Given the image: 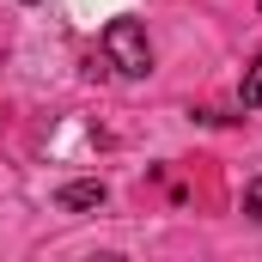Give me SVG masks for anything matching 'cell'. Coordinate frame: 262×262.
<instances>
[{
	"label": "cell",
	"instance_id": "cell-1",
	"mask_svg": "<svg viewBox=\"0 0 262 262\" xmlns=\"http://www.w3.org/2000/svg\"><path fill=\"white\" fill-rule=\"evenodd\" d=\"M104 55H110L116 73H128V79L152 73V43H146L140 18H110V25H104Z\"/></svg>",
	"mask_w": 262,
	"mask_h": 262
},
{
	"label": "cell",
	"instance_id": "cell-2",
	"mask_svg": "<svg viewBox=\"0 0 262 262\" xmlns=\"http://www.w3.org/2000/svg\"><path fill=\"white\" fill-rule=\"evenodd\" d=\"M104 195H110V189H104V183H98V177H79V183H61V213H92V207H104Z\"/></svg>",
	"mask_w": 262,
	"mask_h": 262
},
{
	"label": "cell",
	"instance_id": "cell-3",
	"mask_svg": "<svg viewBox=\"0 0 262 262\" xmlns=\"http://www.w3.org/2000/svg\"><path fill=\"white\" fill-rule=\"evenodd\" d=\"M238 98H244V110H262V55L244 67V85H238Z\"/></svg>",
	"mask_w": 262,
	"mask_h": 262
},
{
	"label": "cell",
	"instance_id": "cell-4",
	"mask_svg": "<svg viewBox=\"0 0 262 262\" xmlns=\"http://www.w3.org/2000/svg\"><path fill=\"white\" fill-rule=\"evenodd\" d=\"M244 213L262 220V177H250V189H244Z\"/></svg>",
	"mask_w": 262,
	"mask_h": 262
}]
</instances>
